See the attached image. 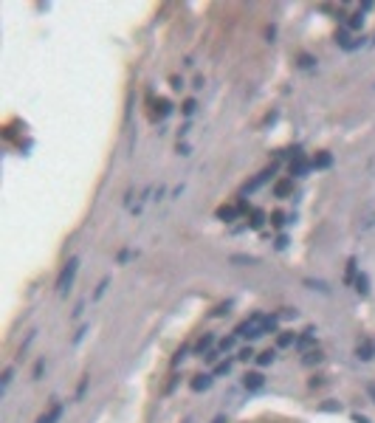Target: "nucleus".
Returning a JSON list of instances; mask_svg holds the SVG:
<instances>
[{"mask_svg":"<svg viewBox=\"0 0 375 423\" xmlns=\"http://www.w3.org/2000/svg\"><path fill=\"white\" fill-rule=\"evenodd\" d=\"M262 313H254L251 319H245L243 325H237V330H234V336H243V338H248V341H254V338H260V336H265V330H262Z\"/></svg>","mask_w":375,"mask_h":423,"instance_id":"nucleus-1","label":"nucleus"},{"mask_svg":"<svg viewBox=\"0 0 375 423\" xmlns=\"http://www.w3.org/2000/svg\"><path fill=\"white\" fill-rule=\"evenodd\" d=\"M76 268H79V259H76V257H71V259H68V265L62 268L60 279H57V291H68L71 282H74V276H76Z\"/></svg>","mask_w":375,"mask_h":423,"instance_id":"nucleus-2","label":"nucleus"},{"mask_svg":"<svg viewBox=\"0 0 375 423\" xmlns=\"http://www.w3.org/2000/svg\"><path fill=\"white\" fill-rule=\"evenodd\" d=\"M310 161H305V156H302V153H294V161H291V175H297V178H302V175H307L310 172Z\"/></svg>","mask_w":375,"mask_h":423,"instance_id":"nucleus-3","label":"nucleus"},{"mask_svg":"<svg viewBox=\"0 0 375 423\" xmlns=\"http://www.w3.org/2000/svg\"><path fill=\"white\" fill-rule=\"evenodd\" d=\"M262 384H265V375H262V372H245L243 375V387L245 389H262Z\"/></svg>","mask_w":375,"mask_h":423,"instance_id":"nucleus-4","label":"nucleus"},{"mask_svg":"<svg viewBox=\"0 0 375 423\" xmlns=\"http://www.w3.org/2000/svg\"><path fill=\"white\" fill-rule=\"evenodd\" d=\"M294 195V181L291 178H282V181L274 183V198H291Z\"/></svg>","mask_w":375,"mask_h":423,"instance_id":"nucleus-5","label":"nucleus"},{"mask_svg":"<svg viewBox=\"0 0 375 423\" xmlns=\"http://www.w3.org/2000/svg\"><path fill=\"white\" fill-rule=\"evenodd\" d=\"M274 172H277V167H268V169H262V172L257 175V178H254V181L248 183V186H245V192H254V189H260V186H262V183H265V181H268V178H271V175H274Z\"/></svg>","mask_w":375,"mask_h":423,"instance_id":"nucleus-6","label":"nucleus"},{"mask_svg":"<svg viewBox=\"0 0 375 423\" xmlns=\"http://www.w3.org/2000/svg\"><path fill=\"white\" fill-rule=\"evenodd\" d=\"M356 355L361 358V361H370V358H375V344H373V341H361V344L356 347Z\"/></svg>","mask_w":375,"mask_h":423,"instance_id":"nucleus-7","label":"nucleus"},{"mask_svg":"<svg viewBox=\"0 0 375 423\" xmlns=\"http://www.w3.org/2000/svg\"><path fill=\"white\" fill-rule=\"evenodd\" d=\"M310 164H313V169H327V167H333V156L330 153H316L310 158Z\"/></svg>","mask_w":375,"mask_h":423,"instance_id":"nucleus-8","label":"nucleus"},{"mask_svg":"<svg viewBox=\"0 0 375 423\" xmlns=\"http://www.w3.org/2000/svg\"><path fill=\"white\" fill-rule=\"evenodd\" d=\"M189 387H192L195 392H206V389L212 387V375H195V378L189 381Z\"/></svg>","mask_w":375,"mask_h":423,"instance_id":"nucleus-9","label":"nucleus"},{"mask_svg":"<svg viewBox=\"0 0 375 423\" xmlns=\"http://www.w3.org/2000/svg\"><path fill=\"white\" fill-rule=\"evenodd\" d=\"M172 113V102L169 99H158L155 102V119H166Z\"/></svg>","mask_w":375,"mask_h":423,"instance_id":"nucleus-10","label":"nucleus"},{"mask_svg":"<svg viewBox=\"0 0 375 423\" xmlns=\"http://www.w3.org/2000/svg\"><path fill=\"white\" fill-rule=\"evenodd\" d=\"M237 215H240V209H237V206H220L218 209V217L223 220V223H231Z\"/></svg>","mask_w":375,"mask_h":423,"instance_id":"nucleus-11","label":"nucleus"},{"mask_svg":"<svg viewBox=\"0 0 375 423\" xmlns=\"http://www.w3.org/2000/svg\"><path fill=\"white\" fill-rule=\"evenodd\" d=\"M212 344H215V336H212V333H206V336H201V341H198V344H195V353H209L212 350Z\"/></svg>","mask_w":375,"mask_h":423,"instance_id":"nucleus-12","label":"nucleus"},{"mask_svg":"<svg viewBox=\"0 0 375 423\" xmlns=\"http://www.w3.org/2000/svg\"><path fill=\"white\" fill-rule=\"evenodd\" d=\"M313 336H316V330H313V328H307L305 333H302V336L297 338V344H294V347H299V350H305V347H310V344H313Z\"/></svg>","mask_w":375,"mask_h":423,"instance_id":"nucleus-13","label":"nucleus"},{"mask_svg":"<svg viewBox=\"0 0 375 423\" xmlns=\"http://www.w3.org/2000/svg\"><path fill=\"white\" fill-rule=\"evenodd\" d=\"M356 294H358V296H367V294H370V276H367V274H358V276H356Z\"/></svg>","mask_w":375,"mask_h":423,"instance_id":"nucleus-14","label":"nucleus"},{"mask_svg":"<svg viewBox=\"0 0 375 423\" xmlns=\"http://www.w3.org/2000/svg\"><path fill=\"white\" fill-rule=\"evenodd\" d=\"M60 418H62V406L57 404V406H51V412H48V415H43V418H40L37 423H57Z\"/></svg>","mask_w":375,"mask_h":423,"instance_id":"nucleus-15","label":"nucleus"},{"mask_svg":"<svg viewBox=\"0 0 375 423\" xmlns=\"http://www.w3.org/2000/svg\"><path fill=\"white\" fill-rule=\"evenodd\" d=\"M265 223V215H262V209H251V220H248V229H262Z\"/></svg>","mask_w":375,"mask_h":423,"instance_id":"nucleus-16","label":"nucleus"},{"mask_svg":"<svg viewBox=\"0 0 375 423\" xmlns=\"http://www.w3.org/2000/svg\"><path fill=\"white\" fill-rule=\"evenodd\" d=\"M361 26H364V11H356V14H350V20H347V28H350V31H358Z\"/></svg>","mask_w":375,"mask_h":423,"instance_id":"nucleus-17","label":"nucleus"},{"mask_svg":"<svg viewBox=\"0 0 375 423\" xmlns=\"http://www.w3.org/2000/svg\"><path fill=\"white\" fill-rule=\"evenodd\" d=\"M322 358H324V355L319 353V350H307L305 358H302V364H305V367H313V364H319Z\"/></svg>","mask_w":375,"mask_h":423,"instance_id":"nucleus-18","label":"nucleus"},{"mask_svg":"<svg viewBox=\"0 0 375 423\" xmlns=\"http://www.w3.org/2000/svg\"><path fill=\"white\" fill-rule=\"evenodd\" d=\"M274 358H277V353H274V350H262V353H257V364H260V367H268Z\"/></svg>","mask_w":375,"mask_h":423,"instance_id":"nucleus-19","label":"nucleus"},{"mask_svg":"<svg viewBox=\"0 0 375 423\" xmlns=\"http://www.w3.org/2000/svg\"><path fill=\"white\" fill-rule=\"evenodd\" d=\"M277 344H279V347H291V344H297V336H294V333H288V330H285V333H279Z\"/></svg>","mask_w":375,"mask_h":423,"instance_id":"nucleus-20","label":"nucleus"},{"mask_svg":"<svg viewBox=\"0 0 375 423\" xmlns=\"http://www.w3.org/2000/svg\"><path fill=\"white\" fill-rule=\"evenodd\" d=\"M285 223H288V217L282 215V212H274V215H271V226H277V229H282Z\"/></svg>","mask_w":375,"mask_h":423,"instance_id":"nucleus-21","label":"nucleus"},{"mask_svg":"<svg viewBox=\"0 0 375 423\" xmlns=\"http://www.w3.org/2000/svg\"><path fill=\"white\" fill-rule=\"evenodd\" d=\"M195 107H198V102H195V99H186L181 110H183V116H192V113H195Z\"/></svg>","mask_w":375,"mask_h":423,"instance_id":"nucleus-22","label":"nucleus"},{"mask_svg":"<svg viewBox=\"0 0 375 423\" xmlns=\"http://www.w3.org/2000/svg\"><path fill=\"white\" fill-rule=\"evenodd\" d=\"M234 341H237V336H226V338H220V350L226 353V350H231L234 347Z\"/></svg>","mask_w":375,"mask_h":423,"instance_id":"nucleus-23","label":"nucleus"},{"mask_svg":"<svg viewBox=\"0 0 375 423\" xmlns=\"http://www.w3.org/2000/svg\"><path fill=\"white\" fill-rule=\"evenodd\" d=\"M107 285H110V279H102V282H99V288H96V294H93V299H102V296H105V291H107Z\"/></svg>","mask_w":375,"mask_h":423,"instance_id":"nucleus-24","label":"nucleus"},{"mask_svg":"<svg viewBox=\"0 0 375 423\" xmlns=\"http://www.w3.org/2000/svg\"><path fill=\"white\" fill-rule=\"evenodd\" d=\"M228 370H231V361H220L215 367V375H228Z\"/></svg>","mask_w":375,"mask_h":423,"instance_id":"nucleus-25","label":"nucleus"},{"mask_svg":"<svg viewBox=\"0 0 375 423\" xmlns=\"http://www.w3.org/2000/svg\"><path fill=\"white\" fill-rule=\"evenodd\" d=\"M313 57H310V54H299V65H302V68H313Z\"/></svg>","mask_w":375,"mask_h":423,"instance_id":"nucleus-26","label":"nucleus"},{"mask_svg":"<svg viewBox=\"0 0 375 423\" xmlns=\"http://www.w3.org/2000/svg\"><path fill=\"white\" fill-rule=\"evenodd\" d=\"M347 282H356V259L347 262Z\"/></svg>","mask_w":375,"mask_h":423,"instance_id":"nucleus-27","label":"nucleus"},{"mask_svg":"<svg viewBox=\"0 0 375 423\" xmlns=\"http://www.w3.org/2000/svg\"><path fill=\"white\" fill-rule=\"evenodd\" d=\"M11 378H14V370H11V367H6V370H3V389L11 384Z\"/></svg>","mask_w":375,"mask_h":423,"instance_id":"nucleus-28","label":"nucleus"},{"mask_svg":"<svg viewBox=\"0 0 375 423\" xmlns=\"http://www.w3.org/2000/svg\"><path fill=\"white\" fill-rule=\"evenodd\" d=\"M237 358H240V361H248V358H254V350H251V347H243Z\"/></svg>","mask_w":375,"mask_h":423,"instance_id":"nucleus-29","label":"nucleus"},{"mask_svg":"<svg viewBox=\"0 0 375 423\" xmlns=\"http://www.w3.org/2000/svg\"><path fill=\"white\" fill-rule=\"evenodd\" d=\"M43 370H45V361L40 358V361L34 364V378H40V375H43Z\"/></svg>","mask_w":375,"mask_h":423,"instance_id":"nucleus-30","label":"nucleus"},{"mask_svg":"<svg viewBox=\"0 0 375 423\" xmlns=\"http://www.w3.org/2000/svg\"><path fill=\"white\" fill-rule=\"evenodd\" d=\"M305 285H310V288H319V291H327V285H324V282H313V279H305Z\"/></svg>","mask_w":375,"mask_h":423,"instance_id":"nucleus-31","label":"nucleus"},{"mask_svg":"<svg viewBox=\"0 0 375 423\" xmlns=\"http://www.w3.org/2000/svg\"><path fill=\"white\" fill-rule=\"evenodd\" d=\"M322 409H324V412H341L339 404H322Z\"/></svg>","mask_w":375,"mask_h":423,"instance_id":"nucleus-32","label":"nucleus"},{"mask_svg":"<svg viewBox=\"0 0 375 423\" xmlns=\"http://www.w3.org/2000/svg\"><path fill=\"white\" fill-rule=\"evenodd\" d=\"M285 246H288V237H285V234H279V237H277V249H285Z\"/></svg>","mask_w":375,"mask_h":423,"instance_id":"nucleus-33","label":"nucleus"},{"mask_svg":"<svg viewBox=\"0 0 375 423\" xmlns=\"http://www.w3.org/2000/svg\"><path fill=\"white\" fill-rule=\"evenodd\" d=\"M218 350H209V353H206V355H203V358H206V361H218Z\"/></svg>","mask_w":375,"mask_h":423,"instance_id":"nucleus-34","label":"nucleus"},{"mask_svg":"<svg viewBox=\"0 0 375 423\" xmlns=\"http://www.w3.org/2000/svg\"><path fill=\"white\" fill-rule=\"evenodd\" d=\"M85 333H87V328H79V333H76V336H74V344H79V341H82V336H85Z\"/></svg>","mask_w":375,"mask_h":423,"instance_id":"nucleus-35","label":"nucleus"},{"mask_svg":"<svg viewBox=\"0 0 375 423\" xmlns=\"http://www.w3.org/2000/svg\"><path fill=\"white\" fill-rule=\"evenodd\" d=\"M231 262H257L254 257H231Z\"/></svg>","mask_w":375,"mask_h":423,"instance_id":"nucleus-36","label":"nucleus"},{"mask_svg":"<svg viewBox=\"0 0 375 423\" xmlns=\"http://www.w3.org/2000/svg\"><path fill=\"white\" fill-rule=\"evenodd\" d=\"M178 153H181V156H189V144H178Z\"/></svg>","mask_w":375,"mask_h":423,"instance_id":"nucleus-37","label":"nucleus"},{"mask_svg":"<svg viewBox=\"0 0 375 423\" xmlns=\"http://www.w3.org/2000/svg\"><path fill=\"white\" fill-rule=\"evenodd\" d=\"M353 421H356V423H370V421L364 418V415H353Z\"/></svg>","mask_w":375,"mask_h":423,"instance_id":"nucleus-38","label":"nucleus"},{"mask_svg":"<svg viewBox=\"0 0 375 423\" xmlns=\"http://www.w3.org/2000/svg\"><path fill=\"white\" fill-rule=\"evenodd\" d=\"M212 423H228V421H226V415H218V418H215Z\"/></svg>","mask_w":375,"mask_h":423,"instance_id":"nucleus-39","label":"nucleus"},{"mask_svg":"<svg viewBox=\"0 0 375 423\" xmlns=\"http://www.w3.org/2000/svg\"><path fill=\"white\" fill-rule=\"evenodd\" d=\"M367 392H370V398L375 401V384H370V387H367Z\"/></svg>","mask_w":375,"mask_h":423,"instance_id":"nucleus-40","label":"nucleus"},{"mask_svg":"<svg viewBox=\"0 0 375 423\" xmlns=\"http://www.w3.org/2000/svg\"><path fill=\"white\" fill-rule=\"evenodd\" d=\"M373 43H375V40H373Z\"/></svg>","mask_w":375,"mask_h":423,"instance_id":"nucleus-41","label":"nucleus"}]
</instances>
